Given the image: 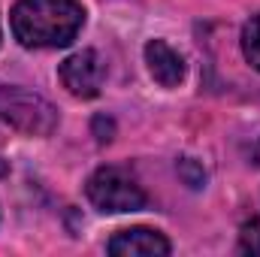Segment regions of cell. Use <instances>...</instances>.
Here are the masks:
<instances>
[{"label":"cell","instance_id":"6da1fadb","mask_svg":"<svg viewBox=\"0 0 260 257\" xmlns=\"http://www.w3.org/2000/svg\"><path fill=\"white\" fill-rule=\"evenodd\" d=\"M85 24L76 0H18L12 9V34L27 49H64Z\"/></svg>","mask_w":260,"mask_h":257},{"label":"cell","instance_id":"7a4b0ae2","mask_svg":"<svg viewBox=\"0 0 260 257\" xmlns=\"http://www.w3.org/2000/svg\"><path fill=\"white\" fill-rule=\"evenodd\" d=\"M0 121H6L9 127L21 130L27 136H49L58 127V112L49 100L24 88L0 85Z\"/></svg>","mask_w":260,"mask_h":257},{"label":"cell","instance_id":"3957f363","mask_svg":"<svg viewBox=\"0 0 260 257\" xmlns=\"http://www.w3.org/2000/svg\"><path fill=\"white\" fill-rule=\"evenodd\" d=\"M88 200L109 215L121 212H139L145 206V191L136 185V179L121 167H100L88 179Z\"/></svg>","mask_w":260,"mask_h":257},{"label":"cell","instance_id":"277c9868","mask_svg":"<svg viewBox=\"0 0 260 257\" xmlns=\"http://www.w3.org/2000/svg\"><path fill=\"white\" fill-rule=\"evenodd\" d=\"M103 79H106V64L94 49H82L61 64V82L73 97H82V100L97 97L103 88Z\"/></svg>","mask_w":260,"mask_h":257},{"label":"cell","instance_id":"5b68a950","mask_svg":"<svg viewBox=\"0 0 260 257\" xmlns=\"http://www.w3.org/2000/svg\"><path fill=\"white\" fill-rule=\"evenodd\" d=\"M109 254H115V257H167L170 254V242L157 230L130 227V230H118L109 239Z\"/></svg>","mask_w":260,"mask_h":257},{"label":"cell","instance_id":"8992f818","mask_svg":"<svg viewBox=\"0 0 260 257\" xmlns=\"http://www.w3.org/2000/svg\"><path fill=\"white\" fill-rule=\"evenodd\" d=\"M145 64L151 79L164 88H176L185 79V58L164 40H151L145 46Z\"/></svg>","mask_w":260,"mask_h":257},{"label":"cell","instance_id":"52a82bcc","mask_svg":"<svg viewBox=\"0 0 260 257\" xmlns=\"http://www.w3.org/2000/svg\"><path fill=\"white\" fill-rule=\"evenodd\" d=\"M242 55L260 73V12L245 24V30H242Z\"/></svg>","mask_w":260,"mask_h":257},{"label":"cell","instance_id":"ba28073f","mask_svg":"<svg viewBox=\"0 0 260 257\" xmlns=\"http://www.w3.org/2000/svg\"><path fill=\"white\" fill-rule=\"evenodd\" d=\"M239 242H242V251H248V254H260V218L242 227Z\"/></svg>","mask_w":260,"mask_h":257},{"label":"cell","instance_id":"9c48e42d","mask_svg":"<svg viewBox=\"0 0 260 257\" xmlns=\"http://www.w3.org/2000/svg\"><path fill=\"white\" fill-rule=\"evenodd\" d=\"M9 173V167H6V160H0V176H6Z\"/></svg>","mask_w":260,"mask_h":257},{"label":"cell","instance_id":"30bf717a","mask_svg":"<svg viewBox=\"0 0 260 257\" xmlns=\"http://www.w3.org/2000/svg\"><path fill=\"white\" fill-rule=\"evenodd\" d=\"M254 160L260 164V142H257V148H254Z\"/></svg>","mask_w":260,"mask_h":257}]
</instances>
